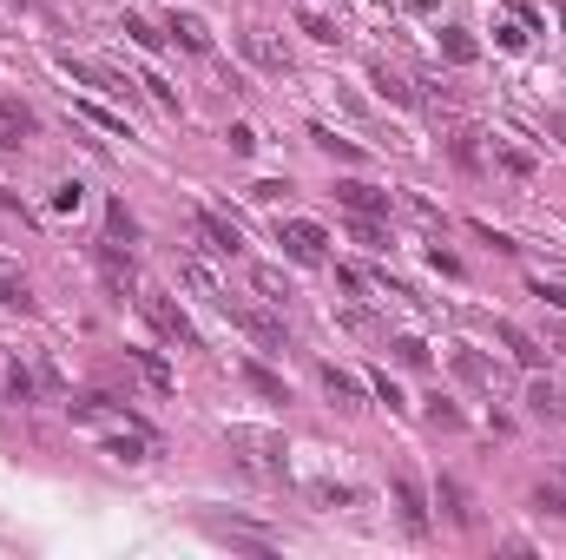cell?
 Masks as SVG:
<instances>
[{
  "mask_svg": "<svg viewBox=\"0 0 566 560\" xmlns=\"http://www.w3.org/2000/svg\"><path fill=\"white\" fill-rule=\"evenodd\" d=\"M277 244L297 257V264H323V257H330V231H323V224H310V218L277 224Z\"/></svg>",
  "mask_w": 566,
  "mask_h": 560,
  "instance_id": "6da1fadb",
  "label": "cell"
},
{
  "mask_svg": "<svg viewBox=\"0 0 566 560\" xmlns=\"http://www.w3.org/2000/svg\"><path fill=\"white\" fill-rule=\"evenodd\" d=\"M139 310H145V323H152L165 343H198V336H191V317L172 304V297H139Z\"/></svg>",
  "mask_w": 566,
  "mask_h": 560,
  "instance_id": "7a4b0ae2",
  "label": "cell"
},
{
  "mask_svg": "<svg viewBox=\"0 0 566 560\" xmlns=\"http://www.w3.org/2000/svg\"><path fill=\"white\" fill-rule=\"evenodd\" d=\"M389 495H395L402 528H409V534H428V495H422V481H415V475H395V481H389Z\"/></svg>",
  "mask_w": 566,
  "mask_h": 560,
  "instance_id": "3957f363",
  "label": "cell"
},
{
  "mask_svg": "<svg viewBox=\"0 0 566 560\" xmlns=\"http://www.w3.org/2000/svg\"><path fill=\"white\" fill-rule=\"evenodd\" d=\"M435 508L448 514L455 528H474V521H481V508H474V495H468V488H461L455 475H441V481H435Z\"/></svg>",
  "mask_w": 566,
  "mask_h": 560,
  "instance_id": "277c9868",
  "label": "cell"
},
{
  "mask_svg": "<svg viewBox=\"0 0 566 560\" xmlns=\"http://www.w3.org/2000/svg\"><path fill=\"white\" fill-rule=\"evenodd\" d=\"M336 198H343V211H356V218H389V192L362 185V178H343V185H336Z\"/></svg>",
  "mask_w": 566,
  "mask_h": 560,
  "instance_id": "5b68a950",
  "label": "cell"
},
{
  "mask_svg": "<svg viewBox=\"0 0 566 560\" xmlns=\"http://www.w3.org/2000/svg\"><path fill=\"white\" fill-rule=\"evenodd\" d=\"M218 304H224V310H231V317H237V323H244V330H251V336H257V343H264V350H283V323H277V317H270V310H251V304H231V297H218Z\"/></svg>",
  "mask_w": 566,
  "mask_h": 560,
  "instance_id": "8992f818",
  "label": "cell"
},
{
  "mask_svg": "<svg viewBox=\"0 0 566 560\" xmlns=\"http://www.w3.org/2000/svg\"><path fill=\"white\" fill-rule=\"evenodd\" d=\"M244 53H251V66H264V73H290V53H283V40L270 27L244 33Z\"/></svg>",
  "mask_w": 566,
  "mask_h": 560,
  "instance_id": "52a82bcc",
  "label": "cell"
},
{
  "mask_svg": "<svg viewBox=\"0 0 566 560\" xmlns=\"http://www.w3.org/2000/svg\"><path fill=\"white\" fill-rule=\"evenodd\" d=\"M198 231H205V244H211V251H224V257L244 251V231H237L231 218H218V211H198Z\"/></svg>",
  "mask_w": 566,
  "mask_h": 560,
  "instance_id": "ba28073f",
  "label": "cell"
},
{
  "mask_svg": "<svg viewBox=\"0 0 566 560\" xmlns=\"http://www.w3.org/2000/svg\"><path fill=\"white\" fill-rule=\"evenodd\" d=\"M0 304L20 310V317L33 310V284H27V271H20V264H7V257H0Z\"/></svg>",
  "mask_w": 566,
  "mask_h": 560,
  "instance_id": "9c48e42d",
  "label": "cell"
},
{
  "mask_svg": "<svg viewBox=\"0 0 566 560\" xmlns=\"http://www.w3.org/2000/svg\"><path fill=\"white\" fill-rule=\"evenodd\" d=\"M323 389H330V402H336V409H362V383L349 376V369L323 363Z\"/></svg>",
  "mask_w": 566,
  "mask_h": 560,
  "instance_id": "30bf717a",
  "label": "cell"
},
{
  "mask_svg": "<svg viewBox=\"0 0 566 560\" xmlns=\"http://www.w3.org/2000/svg\"><path fill=\"white\" fill-rule=\"evenodd\" d=\"M172 33H178V47L185 53H211V27L198 14H172Z\"/></svg>",
  "mask_w": 566,
  "mask_h": 560,
  "instance_id": "8fae6325",
  "label": "cell"
},
{
  "mask_svg": "<svg viewBox=\"0 0 566 560\" xmlns=\"http://www.w3.org/2000/svg\"><path fill=\"white\" fill-rule=\"evenodd\" d=\"M126 356H132V369H139V376H145V383L158 389V396H172V383H178V376H172V369H165V363H158L152 350H126Z\"/></svg>",
  "mask_w": 566,
  "mask_h": 560,
  "instance_id": "7c38bea8",
  "label": "cell"
},
{
  "mask_svg": "<svg viewBox=\"0 0 566 560\" xmlns=\"http://www.w3.org/2000/svg\"><path fill=\"white\" fill-rule=\"evenodd\" d=\"M244 383H251L257 396H270V402H290V383H283L277 369H264V363H244Z\"/></svg>",
  "mask_w": 566,
  "mask_h": 560,
  "instance_id": "4fadbf2b",
  "label": "cell"
},
{
  "mask_svg": "<svg viewBox=\"0 0 566 560\" xmlns=\"http://www.w3.org/2000/svg\"><path fill=\"white\" fill-rule=\"evenodd\" d=\"M507 343V350H514V363H527V369H540V350H534V336L520 330V323H501V330H494Z\"/></svg>",
  "mask_w": 566,
  "mask_h": 560,
  "instance_id": "5bb4252c",
  "label": "cell"
},
{
  "mask_svg": "<svg viewBox=\"0 0 566 560\" xmlns=\"http://www.w3.org/2000/svg\"><path fill=\"white\" fill-rule=\"evenodd\" d=\"M0 126H7V139H33V126H40V119H33L27 106H20V99H7V106H0Z\"/></svg>",
  "mask_w": 566,
  "mask_h": 560,
  "instance_id": "9a60e30c",
  "label": "cell"
},
{
  "mask_svg": "<svg viewBox=\"0 0 566 560\" xmlns=\"http://www.w3.org/2000/svg\"><path fill=\"white\" fill-rule=\"evenodd\" d=\"M441 53H448L455 66H474V53H481V47L468 40V27H441Z\"/></svg>",
  "mask_w": 566,
  "mask_h": 560,
  "instance_id": "2e32d148",
  "label": "cell"
},
{
  "mask_svg": "<svg viewBox=\"0 0 566 560\" xmlns=\"http://www.w3.org/2000/svg\"><path fill=\"white\" fill-rule=\"evenodd\" d=\"M310 145H316V152H330V159H343V165H356V159H362L356 145H349V139H336L330 126H310Z\"/></svg>",
  "mask_w": 566,
  "mask_h": 560,
  "instance_id": "e0dca14e",
  "label": "cell"
},
{
  "mask_svg": "<svg viewBox=\"0 0 566 560\" xmlns=\"http://www.w3.org/2000/svg\"><path fill=\"white\" fill-rule=\"evenodd\" d=\"M349 238L369 244V251H389V231H382V218H356V211H349Z\"/></svg>",
  "mask_w": 566,
  "mask_h": 560,
  "instance_id": "ac0fdd59",
  "label": "cell"
},
{
  "mask_svg": "<svg viewBox=\"0 0 566 560\" xmlns=\"http://www.w3.org/2000/svg\"><path fill=\"white\" fill-rule=\"evenodd\" d=\"M527 416H540V422H547V416H560V389L534 376V389H527Z\"/></svg>",
  "mask_w": 566,
  "mask_h": 560,
  "instance_id": "d6986e66",
  "label": "cell"
},
{
  "mask_svg": "<svg viewBox=\"0 0 566 560\" xmlns=\"http://www.w3.org/2000/svg\"><path fill=\"white\" fill-rule=\"evenodd\" d=\"M99 271H106V277H112V284L126 290V284H132V257H126V251H119V244H106V251H99Z\"/></svg>",
  "mask_w": 566,
  "mask_h": 560,
  "instance_id": "ffe728a7",
  "label": "cell"
},
{
  "mask_svg": "<svg viewBox=\"0 0 566 560\" xmlns=\"http://www.w3.org/2000/svg\"><path fill=\"white\" fill-rule=\"evenodd\" d=\"M369 86H376L382 99H395V106H409V99H415L409 86H402V80H395V73H389V66H369Z\"/></svg>",
  "mask_w": 566,
  "mask_h": 560,
  "instance_id": "44dd1931",
  "label": "cell"
},
{
  "mask_svg": "<svg viewBox=\"0 0 566 560\" xmlns=\"http://www.w3.org/2000/svg\"><path fill=\"white\" fill-rule=\"evenodd\" d=\"M106 231H112L119 244H132V238H139V218H132V211L119 205V198H112V205H106Z\"/></svg>",
  "mask_w": 566,
  "mask_h": 560,
  "instance_id": "7402d4cb",
  "label": "cell"
},
{
  "mask_svg": "<svg viewBox=\"0 0 566 560\" xmlns=\"http://www.w3.org/2000/svg\"><path fill=\"white\" fill-rule=\"evenodd\" d=\"M0 389H7V402H33V376H27V369H7V376H0Z\"/></svg>",
  "mask_w": 566,
  "mask_h": 560,
  "instance_id": "603a6c76",
  "label": "cell"
},
{
  "mask_svg": "<svg viewBox=\"0 0 566 560\" xmlns=\"http://www.w3.org/2000/svg\"><path fill=\"white\" fill-rule=\"evenodd\" d=\"M79 119H93V126H106V132H119V139H126V119H119V112H106V106H93V99H79Z\"/></svg>",
  "mask_w": 566,
  "mask_h": 560,
  "instance_id": "cb8c5ba5",
  "label": "cell"
},
{
  "mask_svg": "<svg viewBox=\"0 0 566 560\" xmlns=\"http://www.w3.org/2000/svg\"><path fill=\"white\" fill-rule=\"evenodd\" d=\"M534 508L540 514H566V488H560V481H540V488H534Z\"/></svg>",
  "mask_w": 566,
  "mask_h": 560,
  "instance_id": "d4e9b609",
  "label": "cell"
},
{
  "mask_svg": "<svg viewBox=\"0 0 566 560\" xmlns=\"http://www.w3.org/2000/svg\"><path fill=\"white\" fill-rule=\"evenodd\" d=\"M494 159H501V165H507V172H514V178H534V159H527L520 145H494Z\"/></svg>",
  "mask_w": 566,
  "mask_h": 560,
  "instance_id": "484cf974",
  "label": "cell"
},
{
  "mask_svg": "<svg viewBox=\"0 0 566 560\" xmlns=\"http://www.w3.org/2000/svg\"><path fill=\"white\" fill-rule=\"evenodd\" d=\"M474 139H481V132H461V139H455V165H461V172H481V145H474Z\"/></svg>",
  "mask_w": 566,
  "mask_h": 560,
  "instance_id": "4316f807",
  "label": "cell"
},
{
  "mask_svg": "<svg viewBox=\"0 0 566 560\" xmlns=\"http://www.w3.org/2000/svg\"><path fill=\"white\" fill-rule=\"evenodd\" d=\"M106 455L112 462H145V435H132V442L119 435V442H106Z\"/></svg>",
  "mask_w": 566,
  "mask_h": 560,
  "instance_id": "83f0119b",
  "label": "cell"
},
{
  "mask_svg": "<svg viewBox=\"0 0 566 560\" xmlns=\"http://www.w3.org/2000/svg\"><path fill=\"white\" fill-rule=\"evenodd\" d=\"M224 139H231L237 159H251V152H257V132H251V126H224Z\"/></svg>",
  "mask_w": 566,
  "mask_h": 560,
  "instance_id": "f1b7e54d",
  "label": "cell"
},
{
  "mask_svg": "<svg viewBox=\"0 0 566 560\" xmlns=\"http://www.w3.org/2000/svg\"><path fill=\"white\" fill-rule=\"evenodd\" d=\"M395 356H402L409 369H422V363H428V343H415V336H395Z\"/></svg>",
  "mask_w": 566,
  "mask_h": 560,
  "instance_id": "f546056e",
  "label": "cell"
},
{
  "mask_svg": "<svg viewBox=\"0 0 566 560\" xmlns=\"http://www.w3.org/2000/svg\"><path fill=\"white\" fill-rule=\"evenodd\" d=\"M455 369H461V376H468V383H488V363H481V356H474V350H461V356H455Z\"/></svg>",
  "mask_w": 566,
  "mask_h": 560,
  "instance_id": "4dcf8cb0",
  "label": "cell"
},
{
  "mask_svg": "<svg viewBox=\"0 0 566 560\" xmlns=\"http://www.w3.org/2000/svg\"><path fill=\"white\" fill-rule=\"evenodd\" d=\"M428 422H435V429H461V409H448V402H428Z\"/></svg>",
  "mask_w": 566,
  "mask_h": 560,
  "instance_id": "1f68e13d",
  "label": "cell"
},
{
  "mask_svg": "<svg viewBox=\"0 0 566 560\" xmlns=\"http://www.w3.org/2000/svg\"><path fill=\"white\" fill-rule=\"evenodd\" d=\"M303 33H310V40H323V47H336V27L323 14H303Z\"/></svg>",
  "mask_w": 566,
  "mask_h": 560,
  "instance_id": "d6a6232c",
  "label": "cell"
},
{
  "mask_svg": "<svg viewBox=\"0 0 566 560\" xmlns=\"http://www.w3.org/2000/svg\"><path fill=\"white\" fill-rule=\"evenodd\" d=\"M79 198H86V185H73V178H66L60 192H53V211H79Z\"/></svg>",
  "mask_w": 566,
  "mask_h": 560,
  "instance_id": "836d02e7",
  "label": "cell"
},
{
  "mask_svg": "<svg viewBox=\"0 0 566 560\" xmlns=\"http://www.w3.org/2000/svg\"><path fill=\"white\" fill-rule=\"evenodd\" d=\"M126 33H132V40H139V47H145V53H152V47H158V40H165V33H152V27H145V20H126Z\"/></svg>",
  "mask_w": 566,
  "mask_h": 560,
  "instance_id": "e575fe53",
  "label": "cell"
},
{
  "mask_svg": "<svg viewBox=\"0 0 566 560\" xmlns=\"http://www.w3.org/2000/svg\"><path fill=\"white\" fill-rule=\"evenodd\" d=\"M283 192H290V185H277V178H264V185H251V198H264V205H277Z\"/></svg>",
  "mask_w": 566,
  "mask_h": 560,
  "instance_id": "d590c367",
  "label": "cell"
},
{
  "mask_svg": "<svg viewBox=\"0 0 566 560\" xmlns=\"http://www.w3.org/2000/svg\"><path fill=\"white\" fill-rule=\"evenodd\" d=\"M534 297H540V304H553V310H566V290L560 284H534Z\"/></svg>",
  "mask_w": 566,
  "mask_h": 560,
  "instance_id": "8d00e7d4",
  "label": "cell"
}]
</instances>
